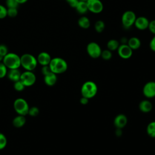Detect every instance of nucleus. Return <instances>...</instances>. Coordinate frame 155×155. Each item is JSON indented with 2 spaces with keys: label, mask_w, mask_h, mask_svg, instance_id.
Segmentation results:
<instances>
[{
  "label": "nucleus",
  "mask_w": 155,
  "mask_h": 155,
  "mask_svg": "<svg viewBox=\"0 0 155 155\" xmlns=\"http://www.w3.org/2000/svg\"><path fill=\"white\" fill-rule=\"evenodd\" d=\"M143 94L148 99L155 97V81L147 82L142 89Z\"/></svg>",
  "instance_id": "nucleus-11"
},
{
  "label": "nucleus",
  "mask_w": 155,
  "mask_h": 155,
  "mask_svg": "<svg viewBox=\"0 0 155 155\" xmlns=\"http://www.w3.org/2000/svg\"><path fill=\"white\" fill-rule=\"evenodd\" d=\"M112 51L109 50L108 49H105L104 50H102L101 57L102 58V59L105 61H109L112 58Z\"/></svg>",
  "instance_id": "nucleus-25"
},
{
  "label": "nucleus",
  "mask_w": 155,
  "mask_h": 155,
  "mask_svg": "<svg viewBox=\"0 0 155 155\" xmlns=\"http://www.w3.org/2000/svg\"><path fill=\"white\" fill-rule=\"evenodd\" d=\"M147 134L151 138H155V121L150 122L147 127Z\"/></svg>",
  "instance_id": "nucleus-23"
},
{
  "label": "nucleus",
  "mask_w": 155,
  "mask_h": 155,
  "mask_svg": "<svg viewBox=\"0 0 155 155\" xmlns=\"http://www.w3.org/2000/svg\"><path fill=\"white\" fill-rule=\"evenodd\" d=\"M3 58H4V56L0 54V62H2V60H3Z\"/></svg>",
  "instance_id": "nucleus-42"
},
{
  "label": "nucleus",
  "mask_w": 155,
  "mask_h": 155,
  "mask_svg": "<svg viewBox=\"0 0 155 155\" xmlns=\"http://www.w3.org/2000/svg\"><path fill=\"white\" fill-rule=\"evenodd\" d=\"M79 102L82 105H87L89 102V99L82 96L79 100Z\"/></svg>",
  "instance_id": "nucleus-38"
},
{
  "label": "nucleus",
  "mask_w": 155,
  "mask_h": 155,
  "mask_svg": "<svg viewBox=\"0 0 155 155\" xmlns=\"http://www.w3.org/2000/svg\"><path fill=\"white\" fill-rule=\"evenodd\" d=\"M26 122V119L25 116L18 115L12 120L13 125L16 128H21L23 127Z\"/></svg>",
  "instance_id": "nucleus-20"
},
{
  "label": "nucleus",
  "mask_w": 155,
  "mask_h": 155,
  "mask_svg": "<svg viewBox=\"0 0 155 155\" xmlns=\"http://www.w3.org/2000/svg\"><path fill=\"white\" fill-rule=\"evenodd\" d=\"M137 16L132 10H126L121 16V23L123 27L125 29L131 28L134 24Z\"/></svg>",
  "instance_id": "nucleus-5"
},
{
  "label": "nucleus",
  "mask_w": 155,
  "mask_h": 155,
  "mask_svg": "<svg viewBox=\"0 0 155 155\" xmlns=\"http://www.w3.org/2000/svg\"><path fill=\"white\" fill-rule=\"evenodd\" d=\"M5 4L7 7V8H18V5H19L16 0H6Z\"/></svg>",
  "instance_id": "nucleus-30"
},
{
  "label": "nucleus",
  "mask_w": 155,
  "mask_h": 155,
  "mask_svg": "<svg viewBox=\"0 0 155 155\" xmlns=\"http://www.w3.org/2000/svg\"><path fill=\"white\" fill-rule=\"evenodd\" d=\"M39 113V110L37 107H32L29 108L28 114L32 117H35L38 116Z\"/></svg>",
  "instance_id": "nucleus-29"
},
{
  "label": "nucleus",
  "mask_w": 155,
  "mask_h": 155,
  "mask_svg": "<svg viewBox=\"0 0 155 155\" xmlns=\"http://www.w3.org/2000/svg\"><path fill=\"white\" fill-rule=\"evenodd\" d=\"M120 44L118 40L115 39H111L107 43V48L111 51L116 50L117 51Z\"/></svg>",
  "instance_id": "nucleus-22"
},
{
  "label": "nucleus",
  "mask_w": 155,
  "mask_h": 155,
  "mask_svg": "<svg viewBox=\"0 0 155 155\" xmlns=\"http://www.w3.org/2000/svg\"><path fill=\"white\" fill-rule=\"evenodd\" d=\"M19 4H22L25 3L28 0H16Z\"/></svg>",
  "instance_id": "nucleus-41"
},
{
  "label": "nucleus",
  "mask_w": 155,
  "mask_h": 155,
  "mask_svg": "<svg viewBox=\"0 0 155 155\" xmlns=\"http://www.w3.org/2000/svg\"><path fill=\"white\" fill-rule=\"evenodd\" d=\"M148 29L152 34L155 35V19L150 21Z\"/></svg>",
  "instance_id": "nucleus-33"
},
{
  "label": "nucleus",
  "mask_w": 155,
  "mask_h": 155,
  "mask_svg": "<svg viewBox=\"0 0 155 155\" xmlns=\"http://www.w3.org/2000/svg\"><path fill=\"white\" fill-rule=\"evenodd\" d=\"M20 81L25 87H31L33 85L36 81V77L32 71L25 70L21 73Z\"/></svg>",
  "instance_id": "nucleus-8"
},
{
  "label": "nucleus",
  "mask_w": 155,
  "mask_h": 155,
  "mask_svg": "<svg viewBox=\"0 0 155 155\" xmlns=\"http://www.w3.org/2000/svg\"><path fill=\"white\" fill-rule=\"evenodd\" d=\"M78 1H85L86 2L87 0H78Z\"/></svg>",
  "instance_id": "nucleus-43"
},
{
  "label": "nucleus",
  "mask_w": 155,
  "mask_h": 155,
  "mask_svg": "<svg viewBox=\"0 0 155 155\" xmlns=\"http://www.w3.org/2000/svg\"><path fill=\"white\" fill-rule=\"evenodd\" d=\"M68 5L72 7V8H75L78 2H79L78 0H66Z\"/></svg>",
  "instance_id": "nucleus-37"
},
{
  "label": "nucleus",
  "mask_w": 155,
  "mask_h": 155,
  "mask_svg": "<svg viewBox=\"0 0 155 155\" xmlns=\"http://www.w3.org/2000/svg\"><path fill=\"white\" fill-rule=\"evenodd\" d=\"M117 51L120 58L124 59H128L132 56L133 50L127 44H120Z\"/></svg>",
  "instance_id": "nucleus-10"
},
{
  "label": "nucleus",
  "mask_w": 155,
  "mask_h": 155,
  "mask_svg": "<svg viewBox=\"0 0 155 155\" xmlns=\"http://www.w3.org/2000/svg\"><path fill=\"white\" fill-rule=\"evenodd\" d=\"M48 65L51 71L56 74L65 72L68 68V64L66 61L59 57L51 58Z\"/></svg>",
  "instance_id": "nucleus-1"
},
{
  "label": "nucleus",
  "mask_w": 155,
  "mask_h": 155,
  "mask_svg": "<svg viewBox=\"0 0 155 155\" xmlns=\"http://www.w3.org/2000/svg\"><path fill=\"white\" fill-rule=\"evenodd\" d=\"M122 129L120 128H116V131H115V134L117 137H120L122 135Z\"/></svg>",
  "instance_id": "nucleus-40"
},
{
  "label": "nucleus",
  "mask_w": 155,
  "mask_h": 155,
  "mask_svg": "<svg viewBox=\"0 0 155 155\" xmlns=\"http://www.w3.org/2000/svg\"><path fill=\"white\" fill-rule=\"evenodd\" d=\"M8 53V48L7 46L4 44H0V54L4 56Z\"/></svg>",
  "instance_id": "nucleus-34"
},
{
  "label": "nucleus",
  "mask_w": 155,
  "mask_h": 155,
  "mask_svg": "<svg viewBox=\"0 0 155 155\" xmlns=\"http://www.w3.org/2000/svg\"><path fill=\"white\" fill-rule=\"evenodd\" d=\"M18 8H7V16L11 18H14L18 15Z\"/></svg>",
  "instance_id": "nucleus-31"
},
{
  "label": "nucleus",
  "mask_w": 155,
  "mask_h": 155,
  "mask_svg": "<svg viewBox=\"0 0 155 155\" xmlns=\"http://www.w3.org/2000/svg\"><path fill=\"white\" fill-rule=\"evenodd\" d=\"M57 80H58L57 74L51 71L47 74L46 75L44 76V81L45 84L49 87H51L55 85V84L57 82Z\"/></svg>",
  "instance_id": "nucleus-16"
},
{
  "label": "nucleus",
  "mask_w": 155,
  "mask_h": 155,
  "mask_svg": "<svg viewBox=\"0 0 155 155\" xmlns=\"http://www.w3.org/2000/svg\"><path fill=\"white\" fill-rule=\"evenodd\" d=\"M94 28L97 33H102L105 28V24L102 20H97L94 23Z\"/></svg>",
  "instance_id": "nucleus-24"
},
{
  "label": "nucleus",
  "mask_w": 155,
  "mask_h": 155,
  "mask_svg": "<svg viewBox=\"0 0 155 155\" xmlns=\"http://www.w3.org/2000/svg\"><path fill=\"white\" fill-rule=\"evenodd\" d=\"M14 88L16 91H22L24 90L25 88V86L21 82V81L19 80L18 81H16V82H14Z\"/></svg>",
  "instance_id": "nucleus-28"
},
{
  "label": "nucleus",
  "mask_w": 155,
  "mask_h": 155,
  "mask_svg": "<svg viewBox=\"0 0 155 155\" xmlns=\"http://www.w3.org/2000/svg\"><path fill=\"white\" fill-rule=\"evenodd\" d=\"M50 72H51V70H50V68L49 67V65L42 66V67L41 68V73L44 76L46 75L47 74H48Z\"/></svg>",
  "instance_id": "nucleus-35"
},
{
  "label": "nucleus",
  "mask_w": 155,
  "mask_h": 155,
  "mask_svg": "<svg viewBox=\"0 0 155 155\" xmlns=\"http://www.w3.org/2000/svg\"><path fill=\"white\" fill-rule=\"evenodd\" d=\"M78 25L81 28L88 29L90 27L91 22L90 19L87 16L82 15L78 20Z\"/></svg>",
  "instance_id": "nucleus-19"
},
{
  "label": "nucleus",
  "mask_w": 155,
  "mask_h": 155,
  "mask_svg": "<svg viewBox=\"0 0 155 155\" xmlns=\"http://www.w3.org/2000/svg\"><path fill=\"white\" fill-rule=\"evenodd\" d=\"M36 59H37L38 63H39L42 66L48 65L51 60V58L50 54L45 51L41 52L38 55V57Z\"/></svg>",
  "instance_id": "nucleus-14"
},
{
  "label": "nucleus",
  "mask_w": 155,
  "mask_h": 155,
  "mask_svg": "<svg viewBox=\"0 0 155 155\" xmlns=\"http://www.w3.org/2000/svg\"><path fill=\"white\" fill-rule=\"evenodd\" d=\"M7 16V8L2 4H0V19H4Z\"/></svg>",
  "instance_id": "nucleus-32"
},
{
  "label": "nucleus",
  "mask_w": 155,
  "mask_h": 155,
  "mask_svg": "<svg viewBox=\"0 0 155 155\" xmlns=\"http://www.w3.org/2000/svg\"><path fill=\"white\" fill-rule=\"evenodd\" d=\"M128 40V39L127 37L123 36L120 38V40L119 42H120V44H127Z\"/></svg>",
  "instance_id": "nucleus-39"
},
{
  "label": "nucleus",
  "mask_w": 155,
  "mask_h": 155,
  "mask_svg": "<svg viewBox=\"0 0 155 155\" xmlns=\"http://www.w3.org/2000/svg\"><path fill=\"white\" fill-rule=\"evenodd\" d=\"M97 89V86L94 82L87 81L82 85L81 93L82 96L90 99L96 95Z\"/></svg>",
  "instance_id": "nucleus-2"
},
{
  "label": "nucleus",
  "mask_w": 155,
  "mask_h": 155,
  "mask_svg": "<svg viewBox=\"0 0 155 155\" xmlns=\"http://www.w3.org/2000/svg\"><path fill=\"white\" fill-rule=\"evenodd\" d=\"M127 45L133 50H136L140 48L141 45V41L139 38L136 36H133L128 39Z\"/></svg>",
  "instance_id": "nucleus-18"
},
{
  "label": "nucleus",
  "mask_w": 155,
  "mask_h": 155,
  "mask_svg": "<svg viewBox=\"0 0 155 155\" xmlns=\"http://www.w3.org/2000/svg\"><path fill=\"white\" fill-rule=\"evenodd\" d=\"M7 68L2 62H0V79L4 78L7 74Z\"/></svg>",
  "instance_id": "nucleus-27"
},
{
  "label": "nucleus",
  "mask_w": 155,
  "mask_h": 155,
  "mask_svg": "<svg viewBox=\"0 0 155 155\" xmlns=\"http://www.w3.org/2000/svg\"><path fill=\"white\" fill-rule=\"evenodd\" d=\"M21 75V72L19 70L18 68L10 69L9 71H7V74L8 78L10 81L14 82L20 80Z\"/></svg>",
  "instance_id": "nucleus-17"
},
{
  "label": "nucleus",
  "mask_w": 155,
  "mask_h": 155,
  "mask_svg": "<svg viewBox=\"0 0 155 155\" xmlns=\"http://www.w3.org/2000/svg\"><path fill=\"white\" fill-rule=\"evenodd\" d=\"M153 104L148 99L142 100L140 102L139 104V108L140 111L144 113H148L153 110Z\"/></svg>",
  "instance_id": "nucleus-15"
},
{
  "label": "nucleus",
  "mask_w": 155,
  "mask_h": 155,
  "mask_svg": "<svg viewBox=\"0 0 155 155\" xmlns=\"http://www.w3.org/2000/svg\"><path fill=\"white\" fill-rule=\"evenodd\" d=\"M149 23L150 21L147 17L140 16L136 18L134 25L137 30L142 31L148 29Z\"/></svg>",
  "instance_id": "nucleus-12"
},
{
  "label": "nucleus",
  "mask_w": 155,
  "mask_h": 155,
  "mask_svg": "<svg viewBox=\"0 0 155 155\" xmlns=\"http://www.w3.org/2000/svg\"><path fill=\"white\" fill-rule=\"evenodd\" d=\"M76 12L80 15H85L88 12L87 2L85 1H79L78 2L76 7L74 8Z\"/></svg>",
  "instance_id": "nucleus-21"
},
{
  "label": "nucleus",
  "mask_w": 155,
  "mask_h": 155,
  "mask_svg": "<svg viewBox=\"0 0 155 155\" xmlns=\"http://www.w3.org/2000/svg\"><path fill=\"white\" fill-rule=\"evenodd\" d=\"M2 62L9 70L19 68L21 67V58L15 53H8L4 56Z\"/></svg>",
  "instance_id": "nucleus-3"
},
{
  "label": "nucleus",
  "mask_w": 155,
  "mask_h": 155,
  "mask_svg": "<svg viewBox=\"0 0 155 155\" xmlns=\"http://www.w3.org/2000/svg\"><path fill=\"white\" fill-rule=\"evenodd\" d=\"M7 143L6 136L2 133H0V150L5 148Z\"/></svg>",
  "instance_id": "nucleus-26"
},
{
  "label": "nucleus",
  "mask_w": 155,
  "mask_h": 155,
  "mask_svg": "<svg viewBox=\"0 0 155 155\" xmlns=\"http://www.w3.org/2000/svg\"><path fill=\"white\" fill-rule=\"evenodd\" d=\"M13 107L15 111L19 115L25 116L28 114L29 110V105L28 102L24 98H17L13 103Z\"/></svg>",
  "instance_id": "nucleus-6"
},
{
  "label": "nucleus",
  "mask_w": 155,
  "mask_h": 155,
  "mask_svg": "<svg viewBox=\"0 0 155 155\" xmlns=\"http://www.w3.org/2000/svg\"><path fill=\"white\" fill-rule=\"evenodd\" d=\"M149 47L151 51L155 52V35H154V36L150 40Z\"/></svg>",
  "instance_id": "nucleus-36"
},
{
  "label": "nucleus",
  "mask_w": 155,
  "mask_h": 155,
  "mask_svg": "<svg viewBox=\"0 0 155 155\" xmlns=\"http://www.w3.org/2000/svg\"><path fill=\"white\" fill-rule=\"evenodd\" d=\"M102 50L99 44L93 41L89 42L86 47V51L88 55L93 59H97L101 57Z\"/></svg>",
  "instance_id": "nucleus-7"
},
{
  "label": "nucleus",
  "mask_w": 155,
  "mask_h": 155,
  "mask_svg": "<svg viewBox=\"0 0 155 155\" xmlns=\"http://www.w3.org/2000/svg\"><path fill=\"white\" fill-rule=\"evenodd\" d=\"M86 2L89 12L98 14L103 11L104 5L101 0H87Z\"/></svg>",
  "instance_id": "nucleus-9"
},
{
  "label": "nucleus",
  "mask_w": 155,
  "mask_h": 155,
  "mask_svg": "<svg viewBox=\"0 0 155 155\" xmlns=\"http://www.w3.org/2000/svg\"><path fill=\"white\" fill-rule=\"evenodd\" d=\"M21 58V66H22L25 70L33 71L34 70L37 65V59L31 54L25 53L22 54Z\"/></svg>",
  "instance_id": "nucleus-4"
},
{
  "label": "nucleus",
  "mask_w": 155,
  "mask_h": 155,
  "mask_svg": "<svg viewBox=\"0 0 155 155\" xmlns=\"http://www.w3.org/2000/svg\"><path fill=\"white\" fill-rule=\"evenodd\" d=\"M128 122L127 117L122 113L118 114L114 119L113 124L116 128L122 129L124 128Z\"/></svg>",
  "instance_id": "nucleus-13"
}]
</instances>
